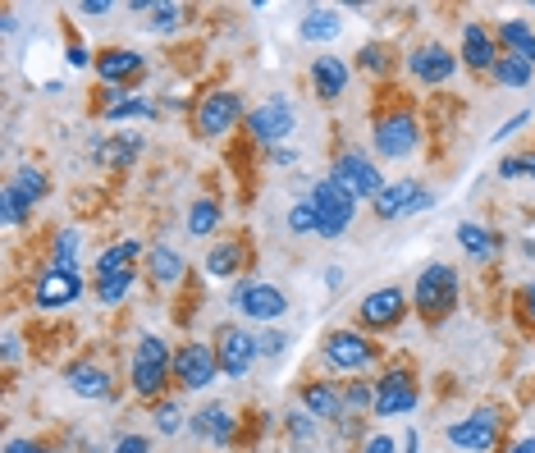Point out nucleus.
Listing matches in <instances>:
<instances>
[{"label":"nucleus","mask_w":535,"mask_h":453,"mask_svg":"<svg viewBox=\"0 0 535 453\" xmlns=\"http://www.w3.org/2000/svg\"><path fill=\"white\" fill-rule=\"evenodd\" d=\"M458 298H462V280L449 261H435L417 275V289H412V307H417L421 325H444L453 312H458Z\"/></svg>","instance_id":"1"},{"label":"nucleus","mask_w":535,"mask_h":453,"mask_svg":"<svg viewBox=\"0 0 535 453\" xmlns=\"http://www.w3.org/2000/svg\"><path fill=\"white\" fill-rule=\"evenodd\" d=\"M129 380L138 399H161L165 389L174 385V348L161 335H142L138 348H133Z\"/></svg>","instance_id":"2"},{"label":"nucleus","mask_w":535,"mask_h":453,"mask_svg":"<svg viewBox=\"0 0 535 453\" xmlns=\"http://www.w3.org/2000/svg\"><path fill=\"white\" fill-rule=\"evenodd\" d=\"M330 179L343 188V193L353 197V202H375V197L385 193V179H380V165L362 151H339L334 156V170Z\"/></svg>","instance_id":"3"},{"label":"nucleus","mask_w":535,"mask_h":453,"mask_svg":"<svg viewBox=\"0 0 535 453\" xmlns=\"http://www.w3.org/2000/svg\"><path fill=\"white\" fill-rule=\"evenodd\" d=\"M211 348H215V362H220V376H234V380H243L247 371H252V362L261 357L257 335H252V330H243V325H234V321L215 325Z\"/></svg>","instance_id":"4"},{"label":"nucleus","mask_w":535,"mask_h":453,"mask_svg":"<svg viewBox=\"0 0 535 453\" xmlns=\"http://www.w3.org/2000/svg\"><path fill=\"white\" fill-rule=\"evenodd\" d=\"M238 119H243V97L220 87V92H206L193 106V133L197 138H225V133L238 129Z\"/></svg>","instance_id":"5"},{"label":"nucleus","mask_w":535,"mask_h":453,"mask_svg":"<svg viewBox=\"0 0 535 453\" xmlns=\"http://www.w3.org/2000/svg\"><path fill=\"white\" fill-rule=\"evenodd\" d=\"M449 444L453 449H471V453H499V435H503V412L499 408H476L471 417L449 421Z\"/></svg>","instance_id":"6"},{"label":"nucleus","mask_w":535,"mask_h":453,"mask_svg":"<svg viewBox=\"0 0 535 453\" xmlns=\"http://www.w3.org/2000/svg\"><path fill=\"white\" fill-rule=\"evenodd\" d=\"M252 266H257V243H252L247 229L215 238V248L206 252V275L211 280H234V275H247Z\"/></svg>","instance_id":"7"},{"label":"nucleus","mask_w":535,"mask_h":453,"mask_svg":"<svg viewBox=\"0 0 535 453\" xmlns=\"http://www.w3.org/2000/svg\"><path fill=\"white\" fill-rule=\"evenodd\" d=\"M311 206H316V220H321V238H339L357 216V202L334 184L330 174L311 184Z\"/></svg>","instance_id":"8"},{"label":"nucleus","mask_w":535,"mask_h":453,"mask_svg":"<svg viewBox=\"0 0 535 453\" xmlns=\"http://www.w3.org/2000/svg\"><path fill=\"white\" fill-rule=\"evenodd\" d=\"M403 316H407V293L398 289V284H385V289H375L362 298V307H357V330H362V335H385Z\"/></svg>","instance_id":"9"},{"label":"nucleus","mask_w":535,"mask_h":453,"mask_svg":"<svg viewBox=\"0 0 535 453\" xmlns=\"http://www.w3.org/2000/svg\"><path fill=\"white\" fill-rule=\"evenodd\" d=\"M321 353L330 367L339 371H366L380 357V344H375L371 335H362V330H330V335L321 339Z\"/></svg>","instance_id":"10"},{"label":"nucleus","mask_w":535,"mask_h":453,"mask_svg":"<svg viewBox=\"0 0 535 453\" xmlns=\"http://www.w3.org/2000/svg\"><path fill=\"white\" fill-rule=\"evenodd\" d=\"M220 376V362H215L211 344H179L174 348V385L188 389V394H202L215 385Z\"/></svg>","instance_id":"11"},{"label":"nucleus","mask_w":535,"mask_h":453,"mask_svg":"<svg viewBox=\"0 0 535 453\" xmlns=\"http://www.w3.org/2000/svg\"><path fill=\"white\" fill-rule=\"evenodd\" d=\"M421 399L417 389V376H412V367H389L385 376L375 380V417H403V412H412Z\"/></svg>","instance_id":"12"},{"label":"nucleus","mask_w":535,"mask_h":453,"mask_svg":"<svg viewBox=\"0 0 535 453\" xmlns=\"http://www.w3.org/2000/svg\"><path fill=\"white\" fill-rule=\"evenodd\" d=\"M234 307L247 316V321L270 325V321H279V316L289 312V298H284V289H275V284L247 275V280H238V289H234Z\"/></svg>","instance_id":"13"},{"label":"nucleus","mask_w":535,"mask_h":453,"mask_svg":"<svg viewBox=\"0 0 535 453\" xmlns=\"http://www.w3.org/2000/svg\"><path fill=\"white\" fill-rule=\"evenodd\" d=\"M92 69H97L101 87H115V92H129V87H138L142 78H147V60H142L138 51H129V46H106V51H97Z\"/></svg>","instance_id":"14"},{"label":"nucleus","mask_w":535,"mask_h":453,"mask_svg":"<svg viewBox=\"0 0 535 453\" xmlns=\"http://www.w3.org/2000/svg\"><path fill=\"white\" fill-rule=\"evenodd\" d=\"M371 206L380 220H407V216H417V211H430L435 193L426 184H417V179H398V184H385V193L375 197Z\"/></svg>","instance_id":"15"},{"label":"nucleus","mask_w":535,"mask_h":453,"mask_svg":"<svg viewBox=\"0 0 535 453\" xmlns=\"http://www.w3.org/2000/svg\"><path fill=\"white\" fill-rule=\"evenodd\" d=\"M293 129H298V110H293L284 97L261 101V106L247 115V133H252L257 142H266V147H279Z\"/></svg>","instance_id":"16"},{"label":"nucleus","mask_w":535,"mask_h":453,"mask_svg":"<svg viewBox=\"0 0 535 453\" xmlns=\"http://www.w3.org/2000/svg\"><path fill=\"white\" fill-rule=\"evenodd\" d=\"M83 298V275L78 270H51L46 266L33 284V307L37 312H60L69 302Z\"/></svg>","instance_id":"17"},{"label":"nucleus","mask_w":535,"mask_h":453,"mask_svg":"<svg viewBox=\"0 0 535 453\" xmlns=\"http://www.w3.org/2000/svg\"><path fill=\"white\" fill-rule=\"evenodd\" d=\"M371 138H375V156L403 161V156L417 151L421 124H417V115H398V119H385V124H371Z\"/></svg>","instance_id":"18"},{"label":"nucleus","mask_w":535,"mask_h":453,"mask_svg":"<svg viewBox=\"0 0 535 453\" xmlns=\"http://www.w3.org/2000/svg\"><path fill=\"white\" fill-rule=\"evenodd\" d=\"M407 69H412V78L426 87H444L453 78V69H458V55L449 51V46L439 42H421L417 51L407 55Z\"/></svg>","instance_id":"19"},{"label":"nucleus","mask_w":535,"mask_h":453,"mask_svg":"<svg viewBox=\"0 0 535 453\" xmlns=\"http://www.w3.org/2000/svg\"><path fill=\"white\" fill-rule=\"evenodd\" d=\"M462 65L471 69V74H494V65H499V42H494V33L485 28V23L471 19L467 28H462Z\"/></svg>","instance_id":"20"},{"label":"nucleus","mask_w":535,"mask_h":453,"mask_svg":"<svg viewBox=\"0 0 535 453\" xmlns=\"http://www.w3.org/2000/svg\"><path fill=\"white\" fill-rule=\"evenodd\" d=\"M225 161H229V170H234V179H238V197L252 202V193H257V138L243 129L234 142H229Z\"/></svg>","instance_id":"21"},{"label":"nucleus","mask_w":535,"mask_h":453,"mask_svg":"<svg viewBox=\"0 0 535 453\" xmlns=\"http://www.w3.org/2000/svg\"><path fill=\"white\" fill-rule=\"evenodd\" d=\"M65 385L87 403L110 399V371L97 367V362H87V357H78V362H69L65 367Z\"/></svg>","instance_id":"22"},{"label":"nucleus","mask_w":535,"mask_h":453,"mask_svg":"<svg viewBox=\"0 0 535 453\" xmlns=\"http://www.w3.org/2000/svg\"><path fill=\"white\" fill-rule=\"evenodd\" d=\"M129 10L138 14V23L147 28V33H179L183 23L193 19L188 5H156V0H133Z\"/></svg>","instance_id":"23"},{"label":"nucleus","mask_w":535,"mask_h":453,"mask_svg":"<svg viewBox=\"0 0 535 453\" xmlns=\"http://www.w3.org/2000/svg\"><path fill=\"white\" fill-rule=\"evenodd\" d=\"M302 408H307L316 421H343L348 417V408H343V389L325 385V380H307V385H302Z\"/></svg>","instance_id":"24"},{"label":"nucleus","mask_w":535,"mask_h":453,"mask_svg":"<svg viewBox=\"0 0 535 453\" xmlns=\"http://www.w3.org/2000/svg\"><path fill=\"white\" fill-rule=\"evenodd\" d=\"M311 87H316L321 101H339L348 92V65H343L339 55H316L311 60Z\"/></svg>","instance_id":"25"},{"label":"nucleus","mask_w":535,"mask_h":453,"mask_svg":"<svg viewBox=\"0 0 535 453\" xmlns=\"http://www.w3.org/2000/svg\"><path fill=\"white\" fill-rule=\"evenodd\" d=\"M339 33H343V14L330 10V5H311V10L302 14V23H298V37L302 42H311V46L334 42Z\"/></svg>","instance_id":"26"},{"label":"nucleus","mask_w":535,"mask_h":453,"mask_svg":"<svg viewBox=\"0 0 535 453\" xmlns=\"http://www.w3.org/2000/svg\"><path fill=\"white\" fill-rule=\"evenodd\" d=\"M357 69L371 78H380V83H394L398 74V46L394 42H366L362 51H357Z\"/></svg>","instance_id":"27"},{"label":"nucleus","mask_w":535,"mask_h":453,"mask_svg":"<svg viewBox=\"0 0 535 453\" xmlns=\"http://www.w3.org/2000/svg\"><path fill=\"white\" fill-rule=\"evenodd\" d=\"M147 275L161 284V289H170V284H183V280H188V261H183L174 248L156 243V248L147 252Z\"/></svg>","instance_id":"28"},{"label":"nucleus","mask_w":535,"mask_h":453,"mask_svg":"<svg viewBox=\"0 0 535 453\" xmlns=\"http://www.w3.org/2000/svg\"><path fill=\"white\" fill-rule=\"evenodd\" d=\"M494 42H499L503 55H517V60L535 65V33L526 28L522 19H503L499 28H494Z\"/></svg>","instance_id":"29"},{"label":"nucleus","mask_w":535,"mask_h":453,"mask_svg":"<svg viewBox=\"0 0 535 453\" xmlns=\"http://www.w3.org/2000/svg\"><path fill=\"white\" fill-rule=\"evenodd\" d=\"M193 431L202 435V440H215V444H234L238 440L234 417H229L220 403H206V408L197 412V417H193Z\"/></svg>","instance_id":"30"},{"label":"nucleus","mask_w":535,"mask_h":453,"mask_svg":"<svg viewBox=\"0 0 535 453\" xmlns=\"http://www.w3.org/2000/svg\"><path fill=\"white\" fill-rule=\"evenodd\" d=\"M398 115H417L412 97H407L398 83H380L375 87V101H371V124H385V119H398Z\"/></svg>","instance_id":"31"},{"label":"nucleus","mask_w":535,"mask_h":453,"mask_svg":"<svg viewBox=\"0 0 535 453\" xmlns=\"http://www.w3.org/2000/svg\"><path fill=\"white\" fill-rule=\"evenodd\" d=\"M138 151H142V138L138 133H124V138L97 142V161H106L110 170H129V165L138 161Z\"/></svg>","instance_id":"32"},{"label":"nucleus","mask_w":535,"mask_h":453,"mask_svg":"<svg viewBox=\"0 0 535 453\" xmlns=\"http://www.w3.org/2000/svg\"><path fill=\"white\" fill-rule=\"evenodd\" d=\"M220 216H225V211H220V197H197L193 206H188V234L193 238H211L215 229H220Z\"/></svg>","instance_id":"33"},{"label":"nucleus","mask_w":535,"mask_h":453,"mask_svg":"<svg viewBox=\"0 0 535 453\" xmlns=\"http://www.w3.org/2000/svg\"><path fill=\"white\" fill-rule=\"evenodd\" d=\"M138 252H142V238H119V243H110V248H101V257H97V275H115V270H129L133 261H138Z\"/></svg>","instance_id":"34"},{"label":"nucleus","mask_w":535,"mask_h":453,"mask_svg":"<svg viewBox=\"0 0 535 453\" xmlns=\"http://www.w3.org/2000/svg\"><path fill=\"white\" fill-rule=\"evenodd\" d=\"M458 243H462V252H471V257H494V252L503 248V238L494 234V229H481V225H471V220L458 225Z\"/></svg>","instance_id":"35"},{"label":"nucleus","mask_w":535,"mask_h":453,"mask_svg":"<svg viewBox=\"0 0 535 453\" xmlns=\"http://www.w3.org/2000/svg\"><path fill=\"white\" fill-rule=\"evenodd\" d=\"M133 284H138V266L115 270V275H97V280H92V293H97L101 302H124Z\"/></svg>","instance_id":"36"},{"label":"nucleus","mask_w":535,"mask_h":453,"mask_svg":"<svg viewBox=\"0 0 535 453\" xmlns=\"http://www.w3.org/2000/svg\"><path fill=\"white\" fill-rule=\"evenodd\" d=\"M0 220H5L10 229H23L28 220H33V202H28V197H23L14 184L0 188Z\"/></svg>","instance_id":"37"},{"label":"nucleus","mask_w":535,"mask_h":453,"mask_svg":"<svg viewBox=\"0 0 535 453\" xmlns=\"http://www.w3.org/2000/svg\"><path fill=\"white\" fill-rule=\"evenodd\" d=\"M197 307H202V280H197V275H188V280L179 284V298H174V307H170L174 325H193Z\"/></svg>","instance_id":"38"},{"label":"nucleus","mask_w":535,"mask_h":453,"mask_svg":"<svg viewBox=\"0 0 535 453\" xmlns=\"http://www.w3.org/2000/svg\"><path fill=\"white\" fill-rule=\"evenodd\" d=\"M78 248H83V238L74 229H55L51 238V270H78Z\"/></svg>","instance_id":"39"},{"label":"nucleus","mask_w":535,"mask_h":453,"mask_svg":"<svg viewBox=\"0 0 535 453\" xmlns=\"http://www.w3.org/2000/svg\"><path fill=\"white\" fill-rule=\"evenodd\" d=\"M165 55H170V69H174V74L188 78V74H197V69L206 65V42H179V46H170Z\"/></svg>","instance_id":"40"},{"label":"nucleus","mask_w":535,"mask_h":453,"mask_svg":"<svg viewBox=\"0 0 535 453\" xmlns=\"http://www.w3.org/2000/svg\"><path fill=\"white\" fill-rule=\"evenodd\" d=\"M10 184L19 188V193L28 197V202H33V206L42 202L46 193H51V179H46V170H42V165H19V174H14Z\"/></svg>","instance_id":"41"},{"label":"nucleus","mask_w":535,"mask_h":453,"mask_svg":"<svg viewBox=\"0 0 535 453\" xmlns=\"http://www.w3.org/2000/svg\"><path fill=\"white\" fill-rule=\"evenodd\" d=\"M490 78L499 87H526V83H531V65H526V60H517V55H499V65H494Z\"/></svg>","instance_id":"42"},{"label":"nucleus","mask_w":535,"mask_h":453,"mask_svg":"<svg viewBox=\"0 0 535 453\" xmlns=\"http://www.w3.org/2000/svg\"><path fill=\"white\" fill-rule=\"evenodd\" d=\"M343 408L371 412L375 408V380H348V385H343Z\"/></svg>","instance_id":"43"},{"label":"nucleus","mask_w":535,"mask_h":453,"mask_svg":"<svg viewBox=\"0 0 535 453\" xmlns=\"http://www.w3.org/2000/svg\"><path fill=\"white\" fill-rule=\"evenodd\" d=\"M156 115V106H151L147 97H124L119 106L106 110V124H119V119H151Z\"/></svg>","instance_id":"44"},{"label":"nucleus","mask_w":535,"mask_h":453,"mask_svg":"<svg viewBox=\"0 0 535 453\" xmlns=\"http://www.w3.org/2000/svg\"><path fill=\"white\" fill-rule=\"evenodd\" d=\"M106 188H78L74 193V216H83V220H101L106 216Z\"/></svg>","instance_id":"45"},{"label":"nucleus","mask_w":535,"mask_h":453,"mask_svg":"<svg viewBox=\"0 0 535 453\" xmlns=\"http://www.w3.org/2000/svg\"><path fill=\"white\" fill-rule=\"evenodd\" d=\"M289 229H293V234H321V220H316L311 197H302V202L289 206Z\"/></svg>","instance_id":"46"},{"label":"nucleus","mask_w":535,"mask_h":453,"mask_svg":"<svg viewBox=\"0 0 535 453\" xmlns=\"http://www.w3.org/2000/svg\"><path fill=\"white\" fill-rule=\"evenodd\" d=\"M499 179H535V151L503 156V161H499Z\"/></svg>","instance_id":"47"},{"label":"nucleus","mask_w":535,"mask_h":453,"mask_svg":"<svg viewBox=\"0 0 535 453\" xmlns=\"http://www.w3.org/2000/svg\"><path fill=\"white\" fill-rule=\"evenodd\" d=\"M513 307H517V321H522L526 330H535V284H522V289L513 293Z\"/></svg>","instance_id":"48"},{"label":"nucleus","mask_w":535,"mask_h":453,"mask_svg":"<svg viewBox=\"0 0 535 453\" xmlns=\"http://www.w3.org/2000/svg\"><path fill=\"white\" fill-rule=\"evenodd\" d=\"M156 426H161V435H174L183 426V412L174 408V403H161V408H156Z\"/></svg>","instance_id":"49"},{"label":"nucleus","mask_w":535,"mask_h":453,"mask_svg":"<svg viewBox=\"0 0 535 453\" xmlns=\"http://www.w3.org/2000/svg\"><path fill=\"white\" fill-rule=\"evenodd\" d=\"M357 453H398V444H394V435H366Z\"/></svg>","instance_id":"50"},{"label":"nucleus","mask_w":535,"mask_h":453,"mask_svg":"<svg viewBox=\"0 0 535 453\" xmlns=\"http://www.w3.org/2000/svg\"><path fill=\"white\" fill-rule=\"evenodd\" d=\"M257 348H261L266 357H279L284 348H289V339L279 335V330H270V335H257Z\"/></svg>","instance_id":"51"},{"label":"nucleus","mask_w":535,"mask_h":453,"mask_svg":"<svg viewBox=\"0 0 535 453\" xmlns=\"http://www.w3.org/2000/svg\"><path fill=\"white\" fill-rule=\"evenodd\" d=\"M385 23L389 28H412V23H417V10H412V5H403V10H385Z\"/></svg>","instance_id":"52"},{"label":"nucleus","mask_w":535,"mask_h":453,"mask_svg":"<svg viewBox=\"0 0 535 453\" xmlns=\"http://www.w3.org/2000/svg\"><path fill=\"white\" fill-rule=\"evenodd\" d=\"M5 453H46L42 440H23V435H14V440H5Z\"/></svg>","instance_id":"53"},{"label":"nucleus","mask_w":535,"mask_h":453,"mask_svg":"<svg viewBox=\"0 0 535 453\" xmlns=\"http://www.w3.org/2000/svg\"><path fill=\"white\" fill-rule=\"evenodd\" d=\"M110 453H151V444L142 440V435H124V440H115Z\"/></svg>","instance_id":"54"},{"label":"nucleus","mask_w":535,"mask_h":453,"mask_svg":"<svg viewBox=\"0 0 535 453\" xmlns=\"http://www.w3.org/2000/svg\"><path fill=\"white\" fill-rule=\"evenodd\" d=\"M526 119H531V115H526V110H517V115H513V119H508V124H499V133H494V142H503V138H513V133H517V129H522Z\"/></svg>","instance_id":"55"},{"label":"nucleus","mask_w":535,"mask_h":453,"mask_svg":"<svg viewBox=\"0 0 535 453\" xmlns=\"http://www.w3.org/2000/svg\"><path fill=\"white\" fill-rule=\"evenodd\" d=\"M78 10H83V14H110V10H115V5H110V0H83Z\"/></svg>","instance_id":"56"},{"label":"nucleus","mask_w":535,"mask_h":453,"mask_svg":"<svg viewBox=\"0 0 535 453\" xmlns=\"http://www.w3.org/2000/svg\"><path fill=\"white\" fill-rule=\"evenodd\" d=\"M270 161H275V165H298V156H293V151H284V147H275V151H270Z\"/></svg>","instance_id":"57"},{"label":"nucleus","mask_w":535,"mask_h":453,"mask_svg":"<svg viewBox=\"0 0 535 453\" xmlns=\"http://www.w3.org/2000/svg\"><path fill=\"white\" fill-rule=\"evenodd\" d=\"M5 362H10V367H14V362H19V339H5Z\"/></svg>","instance_id":"58"},{"label":"nucleus","mask_w":535,"mask_h":453,"mask_svg":"<svg viewBox=\"0 0 535 453\" xmlns=\"http://www.w3.org/2000/svg\"><path fill=\"white\" fill-rule=\"evenodd\" d=\"M508 453H535V435H526V440H517Z\"/></svg>","instance_id":"59"}]
</instances>
